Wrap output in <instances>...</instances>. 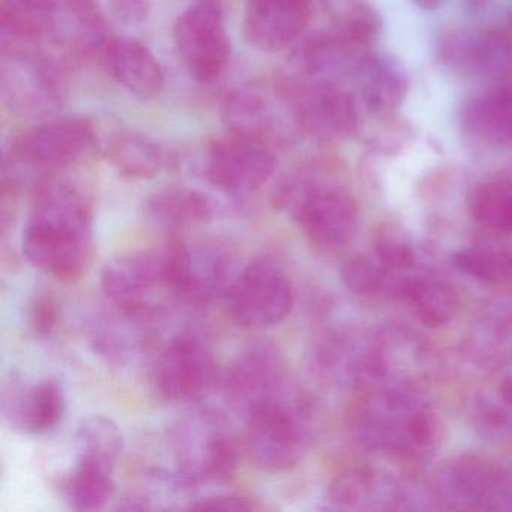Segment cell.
<instances>
[{
	"instance_id": "36",
	"label": "cell",
	"mask_w": 512,
	"mask_h": 512,
	"mask_svg": "<svg viewBox=\"0 0 512 512\" xmlns=\"http://www.w3.org/2000/svg\"><path fill=\"white\" fill-rule=\"evenodd\" d=\"M77 457L97 461L109 469L115 470L122 451L124 434L116 422L106 416H88L77 425Z\"/></svg>"
},
{
	"instance_id": "25",
	"label": "cell",
	"mask_w": 512,
	"mask_h": 512,
	"mask_svg": "<svg viewBox=\"0 0 512 512\" xmlns=\"http://www.w3.org/2000/svg\"><path fill=\"white\" fill-rule=\"evenodd\" d=\"M112 37L98 0H59L50 28L53 43L76 56L101 59Z\"/></svg>"
},
{
	"instance_id": "6",
	"label": "cell",
	"mask_w": 512,
	"mask_h": 512,
	"mask_svg": "<svg viewBox=\"0 0 512 512\" xmlns=\"http://www.w3.org/2000/svg\"><path fill=\"white\" fill-rule=\"evenodd\" d=\"M65 65L41 43H2L0 94L5 106L22 118H44L67 101Z\"/></svg>"
},
{
	"instance_id": "26",
	"label": "cell",
	"mask_w": 512,
	"mask_h": 512,
	"mask_svg": "<svg viewBox=\"0 0 512 512\" xmlns=\"http://www.w3.org/2000/svg\"><path fill=\"white\" fill-rule=\"evenodd\" d=\"M101 59L113 79L140 100H152L164 89L163 68L154 53L140 41L112 37Z\"/></svg>"
},
{
	"instance_id": "9",
	"label": "cell",
	"mask_w": 512,
	"mask_h": 512,
	"mask_svg": "<svg viewBox=\"0 0 512 512\" xmlns=\"http://www.w3.org/2000/svg\"><path fill=\"white\" fill-rule=\"evenodd\" d=\"M434 499L457 511H512V467L484 455L449 458L437 470Z\"/></svg>"
},
{
	"instance_id": "27",
	"label": "cell",
	"mask_w": 512,
	"mask_h": 512,
	"mask_svg": "<svg viewBox=\"0 0 512 512\" xmlns=\"http://www.w3.org/2000/svg\"><path fill=\"white\" fill-rule=\"evenodd\" d=\"M464 136L482 145L512 148V83L479 92L460 110Z\"/></svg>"
},
{
	"instance_id": "35",
	"label": "cell",
	"mask_w": 512,
	"mask_h": 512,
	"mask_svg": "<svg viewBox=\"0 0 512 512\" xmlns=\"http://www.w3.org/2000/svg\"><path fill=\"white\" fill-rule=\"evenodd\" d=\"M469 209L482 226L512 235V175L476 185L470 191Z\"/></svg>"
},
{
	"instance_id": "31",
	"label": "cell",
	"mask_w": 512,
	"mask_h": 512,
	"mask_svg": "<svg viewBox=\"0 0 512 512\" xmlns=\"http://www.w3.org/2000/svg\"><path fill=\"white\" fill-rule=\"evenodd\" d=\"M115 470L77 457L70 472L61 484V493L65 503L74 511L91 512L103 509L115 496Z\"/></svg>"
},
{
	"instance_id": "39",
	"label": "cell",
	"mask_w": 512,
	"mask_h": 512,
	"mask_svg": "<svg viewBox=\"0 0 512 512\" xmlns=\"http://www.w3.org/2000/svg\"><path fill=\"white\" fill-rule=\"evenodd\" d=\"M188 509L194 511H260L262 506L251 497L220 494V496L203 497L191 503Z\"/></svg>"
},
{
	"instance_id": "14",
	"label": "cell",
	"mask_w": 512,
	"mask_h": 512,
	"mask_svg": "<svg viewBox=\"0 0 512 512\" xmlns=\"http://www.w3.org/2000/svg\"><path fill=\"white\" fill-rule=\"evenodd\" d=\"M176 52L191 77L217 80L230 62V37L218 0H197L179 16L173 29Z\"/></svg>"
},
{
	"instance_id": "22",
	"label": "cell",
	"mask_w": 512,
	"mask_h": 512,
	"mask_svg": "<svg viewBox=\"0 0 512 512\" xmlns=\"http://www.w3.org/2000/svg\"><path fill=\"white\" fill-rule=\"evenodd\" d=\"M115 308V313L92 325L89 341L107 364L128 367L151 350L157 311L152 307Z\"/></svg>"
},
{
	"instance_id": "34",
	"label": "cell",
	"mask_w": 512,
	"mask_h": 512,
	"mask_svg": "<svg viewBox=\"0 0 512 512\" xmlns=\"http://www.w3.org/2000/svg\"><path fill=\"white\" fill-rule=\"evenodd\" d=\"M472 418L485 436L512 434V358L502 365L493 385L479 392L473 401Z\"/></svg>"
},
{
	"instance_id": "8",
	"label": "cell",
	"mask_w": 512,
	"mask_h": 512,
	"mask_svg": "<svg viewBox=\"0 0 512 512\" xmlns=\"http://www.w3.org/2000/svg\"><path fill=\"white\" fill-rule=\"evenodd\" d=\"M221 113L229 131L272 148L301 136L287 77L239 85L224 97Z\"/></svg>"
},
{
	"instance_id": "2",
	"label": "cell",
	"mask_w": 512,
	"mask_h": 512,
	"mask_svg": "<svg viewBox=\"0 0 512 512\" xmlns=\"http://www.w3.org/2000/svg\"><path fill=\"white\" fill-rule=\"evenodd\" d=\"M421 361L418 341L394 328L334 329L322 335L311 352V365L320 379L361 392L410 383Z\"/></svg>"
},
{
	"instance_id": "18",
	"label": "cell",
	"mask_w": 512,
	"mask_h": 512,
	"mask_svg": "<svg viewBox=\"0 0 512 512\" xmlns=\"http://www.w3.org/2000/svg\"><path fill=\"white\" fill-rule=\"evenodd\" d=\"M437 61L472 79L505 82L512 77V38L494 29L449 28L437 37Z\"/></svg>"
},
{
	"instance_id": "15",
	"label": "cell",
	"mask_w": 512,
	"mask_h": 512,
	"mask_svg": "<svg viewBox=\"0 0 512 512\" xmlns=\"http://www.w3.org/2000/svg\"><path fill=\"white\" fill-rule=\"evenodd\" d=\"M275 169L277 157L272 146L232 131L208 146L203 163V175L209 184L236 199L262 190Z\"/></svg>"
},
{
	"instance_id": "19",
	"label": "cell",
	"mask_w": 512,
	"mask_h": 512,
	"mask_svg": "<svg viewBox=\"0 0 512 512\" xmlns=\"http://www.w3.org/2000/svg\"><path fill=\"white\" fill-rule=\"evenodd\" d=\"M425 497L413 485L377 469L350 470L326 491V508L335 511H412L427 509Z\"/></svg>"
},
{
	"instance_id": "7",
	"label": "cell",
	"mask_w": 512,
	"mask_h": 512,
	"mask_svg": "<svg viewBox=\"0 0 512 512\" xmlns=\"http://www.w3.org/2000/svg\"><path fill=\"white\" fill-rule=\"evenodd\" d=\"M244 421L248 455L265 472H286L307 452L310 415L293 394L253 410Z\"/></svg>"
},
{
	"instance_id": "21",
	"label": "cell",
	"mask_w": 512,
	"mask_h": 512,
	"mask_svg": "<svg viewBox=\"0 0 512 512\" xmlns=\"http://www.w3.org/2000/svg\"><path fill=\"white\" fill-rule=\"evenodd\" d=\"M0 409L5 422L25 434H46L61 424L67 409L64 388L56 379L23 382L11 374L2 385Z\"/></svg>"
},
{
	"instance_id": "11",
	"label": "cell",
	"mask_w": 512,
	"mask_h": 512,
	"mask_svg": "<svg viewBox=\"0 0 512 512\" xmlns=\"http://www.w3.org/2000/svg\"><path fill=\"white\" fill-rule=\"evenodd\" d=\"M302 136L337 142L361 133L364 110L349 86L307 77H287Z\"/></svg>"
},
{
	"instance_id": "40",
	"label": "cell",
	"mask_w": 512,
	"mask_h": 512,
	"mask_svg": "<svg viewBox=\"0 0 512 512\" xmlns=\"http://www.w3.org/2000/svg\"><path fill=\"white\" fill-rule=\"evenodd\" d=\"M112 13L125 25H140L149 14V0H112Z\"/></svg>"
},
{
	"instance_id": "3",
	"label": "cell",
	"mask_w": 512,
	"mask_h": 512,
	"mask_svg": "<svg viewBox=\"0 0 512 512\" xmlns=\"http://www.w3.org/2000/svg\"><path fill=\"white\" fill-rule=\"evenodd\" d=\"M272 202L323 251L341 250L358 230L355 197L322 161H311L284 176L275 187Z\"/></svg>"
},
{
	"instance_id": "43",
	"label": "cell",
	"mask_w": 512,
	"mask_h": 512,
	"mask_svg": "<svg viewBox=\"0 0 512 512\" xmlns=\"http://www.w3.org/2000/svg\"><path fill=\"white\" fill-rule=\"evenodd\" d=\"M508 26H509V29H511V31H512V4H511V8H509V13H508Z\"/></svg>"
},
{
	"instance_id": "41",
	"label": "cell",
	"mask_w": 512,
	"mask_h": 512,
	"mask_svg": "<svg viewBox=\"0 0 512 512\" xmlns=\"http://www.w3.org/2000/svg\"><path fill=\"white\" fill-rule=\"evenodd\" d=\"M410 2L421 10L427 11L439 10L446 4V0H410Z\"/></svg>"
},
{
	"instance_id": "37",
	"label": "cell",
	"mask_w": 512,
	"mask_h": 512,
	"mask_svg": "<svg viewBox=\"0 0 512 512\" xmlns=\"http://www.w3.org/2000/svg\"><path fill=\"white\" fill-rule=\"evenodd\" d=\"M460 271L493 286L512 284V247L503 244H479L464 248L454 256Z\"/></svg>"
},
{
	"instance_id": "4",
	"label": "cell",
	"mask_w": 512,
	"mask_h": 512,
	"mask_svg": "<svg viewBox=\"0 0 512 512\" xmlns=\"http://www.w3.org/2000/svg\"><path fill=\"white\" fill-rule=\"evenodd\" d=\"M349 425L359 445L397 457L424 454L437 436L434 410L412 383H391L362 392Z\"/></svg>"
},
{
	"instance_id": "5",
	"label": "cell",
	"mask_w": 512,
	"mask_h": 512,
	"mask_svg": "<svg viewBox=\"0 0 512 512\" xmlns=\"http://www.w3.org/2000/svg\"><path fill=\"white\" fill-rule=\"evenodd\" d=\"M175 473L170 476L182 487L224 482L235 475L238 445L223 415L209 409H194L178 419L170 430Z\"/></svg>"
},
{
	"instance_id": "10",
	"label": "cell",
	"mask_w": 512,
	"mask_h": 512,
	"mask_svg": "<svg viewBox=\"0 0 512 512\" xmlns=\"http://www.w3.org/2000/svg\"><path fill=\"white\" fill-rule=\"evenodd\" d=\"M166 251L167 289L191 304L227 298L241 274L236 254L223 242L187 245L173 241Z\"/></svg>"
},
{
	"instance_id": "30",
	"label": "cell",
	"mask_w": 512,
	"mask_h": 512,
	"mask_svg": "<svg viewBox=\"0 0 512 512\" xmlns=\"http://www.w3.org/2000/svg\"><path fill=\"white\" fill-rule=\"evenodd\" d=\"M107 160L124 178L152 179L166 169L170 158L166 149L151 137L124 131L110 140Z\"/></svg>"
},
{
	"instance_id": "33",
	"label": "cell",
	"mask_w": 512,
	"mask_h": 512,
	"mask_svg": "<svg viewBox=\"0 0 512 512\" xmlns=\"http://www.w3.org/2000/svg\"><path fill=\"white\" fill-rule=\"evenodd\" d=\"M470 347L481 361L503 365L512 358L511 299H499L482 308L473 322Z\"/></svg>"
},
{
	"instance_id": "32",
	"label": "cell",
	"mask_w": 512,
	"mask_h": 512,
	"mask_svg": "<svg viewBox=\"0 0 512 512\" xmlns=\"http://www.w3.org/2000/svg\"><path fill=\"white\" fill-rule=\"evenodd\" d=\"M329 31L346 43L370 50L382 31V19L368 0H319Z\"/></svg>"
},
{
	"instance_id": "24",
	"label": "cell",
	"mask_w": 512,
	"mask_h": 512,
	"mask_svg": "<svg viewBox=\"0 0 512 512\" xmlns=\"http://www.w3.org/2000/svg\"><path fill=\"white\" fill-rule=\"evenodd\" d=\"M349 85L364 113L379 119L397 115L409 92V77L397 59L367 50L359 56Z\"/></svg>"
},
{
	"instance_id": "1",
	"label": "cell",
	"mask_w": 512,
	"mask_h": 512,
	"mask_svg": "<svg viewBox=\"0 0 512 512\" xmlns=\"http://www.w3.org/2000/svg\"><path fill=\"white\" fill-rule=\"evenodd\" d=\"M22 244L35 268L62 281L82 277L94 256V209L85 191L56 173L44 176L35 187Z\"/></svg>"
},
{
	"instance_id": "12",
	"label": "cell",
	"mask_w": 512,
	"mask_h": 512,
	"mask_svg": "<svg viewBox=\"0 0 512 512\" xmlns=\"http://www.w3.org/2000/svg\"><path fill=\"white\" fill-rule=\"evenodd\" d=\"M233 322L250 331L280 325L295 304V293L286 269L272 259H257L245 266L230 290Z\"/></svg>"
},
{
	"instance_id": "13",
	"label": "cell",
	"mask_w": 512,
	"mask_h": 512,
	"mask_svg": "<svg viewBox=\"0 0 512 512\" xmlns=\"http://www.w3.org/2000/svg\"><path fill=\"white\" fill-rule=\"evenodd\" d=\"M218 365L208 344L196 334L172 338L155 358L152 389L169 403H194L214 389Z\"/></svg>"
},
{
	"instance_id": "17",
	"label": "cell",
	"mask_w": 512,
	"mask_h": 512,
	"mask_svg": "<svg viewBox=\"0 0 512 512\" xmlns=\"http://www.w3.org/2000/svg\"><path fill=\"white\" fill-rule=\"evenodd\" d=\"M227 401L241 416L292 394L283 353L272 341L248 344L224 377Z\"/></svg>"
},
{
	"instance_id": "38",
	"label": "cell",
	"mask_w": 512,
	"mask_h": 512,
	"mask_svg": "<svg viewBox=\"0 0 512 512\" xmlns=\"http://www.w3.org/2000/svg\"><path fill=\"white\" fill-rule=\"evenodd\" d=\"M26 322L37 337H49L59 323V307L49 293H38L29 302Z\"/></svg>"
},
{
	"instance_id": "23",
	"label": "cell",
	"mask_w": 512,
	"mask_h": 512,
	"mask_svg": "<svg viewBox=\"0 0 512 512\" xmlns=\"http://www.w3.org/2000/svg\"><path fill=\"white\" fill-rule=\"evenodd\" d=\"M314 0H247L242 32L259 52L277 53L304 35Z\"/></svg>"
},
{
	"instance_id": "16",
	"label": "cell",
	"mask_w": 512,
	"mask_h": 512,
	"mask_svg": "<svg viewBox=\"0 0 512 512\" xmlns=\"http://www.w3.org/2000/svg\"><path fill=\"white\" fill-rule=\"evenodd\" d=\"M95 145V130L82 118L49 119L34 125L11 146L4 169H26L53 175L82 160Z\"/></svg>"
},
{
	"instance_id": "29",
	"label": "cell",
	"mask_w": 512,
	"mask_h": 512,
	"mask_svg": "<svg viewBox=\"0 0 512 512\" xmlns=\"http://www.w3.org/2000/svg\"><path fill=\"white\" fill-rule=\"evenodd\" d=\"M394 296L419 322L431 328L446 325L457 313V295L452 287L422 266L410 271L400 281Z\"/></svg>"
},
{
	"instance_id": "20",
	"label": "cell",
	"mask_w": 512,
	"mask_h": 512,
	"mask_svg": "<svg viewBox=\"0 0 512 512\" xmlns=\"http://www.w3.org/2000/svg\"><path fill=\"white\" fill-rule=\"evenodd\" d=\"M100 286L113 307H151L148 296L158 287H167L166 245L113 257L101 269Z\"/></svg>"
},
{
	"instance_id": "42",
	"label": "cell",
	"mask_w": 512,
	"mask_h": 512,
	"mask_svg": "<svg viewBox=\"0 0 512 512\" xmlns=\"http://www.w3.org/2000/svg\"><path fill=\"white\" fill-rule=\"evenodd\" d=\"M463 2L470 13H481L488 5L493 4V0H463Z\"/></svg>"
},
{
	"instance_id": "28",
	"label": "cell",
	"mask_w": 512,
	"mask_h": 512,
	"mask_svg": "<svg viewBox=\"0 0 512 512\" xmlns=\"http://www.w3.org/2000/svg\"><path fill=\"white\" fill-rule=\"evenodd\" d=\"M145 215L158 229L178 233L214 220L217 205L203 191L172 185L155 191L146 200Z\"/></svg>"
}]
</instances>
